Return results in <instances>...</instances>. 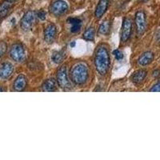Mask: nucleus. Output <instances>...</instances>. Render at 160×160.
Segmentation results:
<instances>
[{"label":"nucleus","mask_w":160,"mask_h":160,"mask_svg":"<svg viewBox=\"0 0 160 160\" xmlns=\"http://www.w3.org/2000/svg\"><path fill=\"white\" fill-rule=\"evenodd\" d=\"M95 67L100 75H105L110 68L111 59L109 52L104 46L98 47L95 53Z\"/></svg>","instance_id":"nucleus-1"},{"label":"nucleus","mask_w":160,"mask_h":160,"mask_svg":"<svg viewBox=\"0 0 160 160\" xmlns=\"http://www.w3.org/2000/svg\"><path fill=\"white\" fill-rule=\"evenodd\" d=\"M89 76V71L87 65L82 62L76 63L71 71V78L75 85H83Z\"/></svg>","instance_id":"nucleus-2"},{"label":"nucleus","mask_w":160,"mask_h":160,"mask_svg":"<svg viewBox=\"0 0 160 160\" xmlns=\"http://www.w3.org/2000/svg\"><path fill=\"white\" fill-rule=\"evenodd\" d=\"M10 57L16 62H22L26 59V51L21 43H15L10 49Z\"/></svg>","instance_id":"nucleus-3"},{"label":"nucleus","mask_w":160,"mask_h":160,"mask_svg":"<svg viewBox=\"0 0 160 160\" xmlns=\"http://www.w3.org/2000/svg\"><path fill=\"white\" fill-rule=\"evenodd\" d=\"M37 15L35 11H28L25 13L20 21V27L22 31H28L31 29L35 22Z\"/></svg>","instance_id":"nucleus-4"},{"label":"nucleus","mask_w":160,"mask_h":160,"mask_svg":"<svg viewBox=\"0 0 160 160\" xmlns=\"http://www.w3.org/2000/svg\"><path fill=\"white\" fill-rule=\"evenodd\" d=\"M57 81L58 86L63 90H68L71 88V82L68 75V69L66 66H62L59 68L57 74Z\"/></svg>","instance_id":"nucleus-5"},{"label":"nucleus","mask_w":160,"mask_h":160,"mask_svg":"<svg viewBox=\"0 0 160 160\" xmlns=\"http://www.w3.org/2000/svg\"><path fill=\"white\" fill-rule=\"evenodd\" d=\"M135 22L137 33L139 35H142L147 29V17L144 11H139L135 14Z\"/></svg>","instance_id":"nucleus-6"},{"label":"nucleus","mask_w":160,"mask_h":160,"mask_svg":"<svg viewBox=\"0 0 160 160\" xmlns=\"http://www.w3.org/2000/svg\"><path fill=\"white\" fill-rule=\"evenodd\" d=\"M50 10L55 16H61L68 11V5L63 0H57L51 4Z\"/></svg>","instance_id":"nucleus-7"},{"label":"nucleus","mask_w":160,"mask_h":160,"mask_svg":"<svg viewBox=\"0 0 160 160\" xmlns=\"http://www.w3.org/2000/svg\"><path fill=\"white\" fill-rule=\"evenodd\" d=\"M132 31V21L131 18H125L122 21V31H121V41L126 42L130 38Z\"/></svg>","instance_id":"nucleus-8"},{"label":"nucleus","mask_w":160,"mask_h":160,"mask_svg":"<svg viewBox=\"0 0 160 160\" xmlns=\"http://www.w3.org/2000/svg\"><path fill=\"white\" fill-rule=\"evenodd\" d=\"M15 71V68L11 62H4L0 64V78L7 80L11 77Z\"/></svg>","instance_id":"nucleus-9"},{"label":"nucleus","mask_w":160,"mask_h":160,"mask_svg":"<svg viewBox=\"0 0 160 160\" xmlns=\"http://www.w3.org/2000/svg\"><path fill=\"white\" fill-rule=\"evenodd\" d=\"M57 35V28L55 24H49L44 31V39L46 42L51 44L54 42Z\"/></svg>","instance_id":"nucleus-10"},{"label":"nucleus","mask_w":160,"mask_h":160,"mask_svg":"<svg viewBox=\"0 0 160 160\" xmlns=\"http://www.w3.org/2000/svg\"><path fill=\"white\" fill-rule=\"evenodd\" d=\"M27 85H28V79L25 75H19L15 78L13 84V88L15 91H22L26 89Z\"/></svg>","instance_id":"nucleus-11"},{"label":"nucleus","mask_w":160,"mask_h":160,"mask_svg":"<svg viewBox=\"0 0 160 160\" xmlns=\"http://www.w3.org/2000/svg\"><path fill=\"white\" fill-rule=\"evenodd\" d=\"M109 5V0H99L95 9V15L97 18H100L105 14Z\"/></svg>","instance_id":"nucleus-12"},{"label":"nucleus","mask_w":160,"mask_h":160,"mask_svg":"<svg viewBox=\"0 0 160 160\" xmlns=\"http://www.w3.org/2000/svg\"><path fill=\"white\" fill-rule=\"evenodd\" d=\"M148 75V72L146 70H138V71H135L131 76V81L135 84H140L143 82V80L145 79L146 77Z\"/></svg>","instance_id":"nucleus-13"},{"label":"nucleus","mask_w":160,"mask_h":160,"mask_svg":"<svg viewBox=\"0 0 160 160\" xmlns=\"http://www.w3.org/2000/svg\"><path fill=\"white\" fill-rule=\"evenodd\" d=\"M153 60H154V54L151 51H147L138 58V63L143 67V66L149 65L152 62Z\"/></svg>","instance_id":"nucleus-14"},{"label":"nucleus","mask_w":160,"mask_h":160,"mask_svg":"<svg viewBox=\"0 0 160 160\" xmlns=\"http://www.w3.org/2000/svg\"><path fill=\"white\" fill-rule=\"evenodd\" d=\"M56 81L54 78H48L42 84V91L45 92H53L56 91Z\"/></svg>","instance_id":"nucleus-15"},{"label":"nucleus","mask_w":160,"mask_h":160,"mask_svg":"<svg viewBox=\"0 0 160 160\" xmlns=\"http://www.w3.org/2000/svg\"><path fill=\"white\" fill-rule=\"evenodd\" d=\"M13 8V2L5 0L0 3V17L2 18L8 16Z\"/></svg>","instance_id":"nucleus-16"},{"label":"nucleus","mask_w":160,"mask_h":160,"mask_svg":"<svg viewBox=\"0 0 160 160\" xmlns=\"http://www.w3.org/2000/svg\"><path fill=\"white\" fill-rule=\"evenodd\" d=\"M68 22L71 25V31L72 33L78 32L82 28V20L78 18H70Z\"/></svg>","instance_id":"nucleus-17"},{"label":"nucleus","mask_w":160,"mask_h":160,"mask_svg":"<svg viewBox=\"0 0 160 160\" xmlns=\"http://www.w3.org/2000/svg\"><path fill=\"white\" fill-rule=\"evenodd\" d=\"M65 58V52L63 51H55L53 52L51 59L55 63L59 64L63 61Z\"/></svg>","instance_id":"nucleus-18"},{"label":"nucleus","mask_w":160,"mask_h":160,"mask_svg":"<svg viewBox=\"0 0 160 160\" xmlns=\"http://www.w3.org/2000/svg\"><path fill=\"white\" fill-rule=\"evenodd\" d=\"M95 30L93 27H90L86 30L83 34V38L88 41H92L95 38Z\"/></svg>","instance_id":"nucleus-19"},{"label":"nucleus","mask_w":160,"mask_h":160,"mask_svg":"<svg viewBox=\"0 0 160 160\" xmlns=\"http://www.w3.org/2000/svg\"><path fill=\"white\" fill-rule=\"evenodd\" d=\"M110 22L109 21H104L103 22L101 23L98 28V33L100 35H108L110 31Z\"/></svg>","instance_id":"nucleus-20"},{"label":"nucleus","mask_w":160,"mask_h":160,"mask_svg":"<svg viewBox=\"0 0 160 160\" xmlns=\"http://www.w3.org/2000/svg\"><path fill=\"white\" fill-rule=\"evenodd\" d=\"M8 51V45L5 42H0V58L5 55L6 52Z\"/></svg>","instance_id":"nucleus-21"},{"label":"nucleus","mask_w":160,"mask_h":160,"mask_svg":"<svg viewBox=\"0 0 160 160\" xmlns=\"http://www.w3.org/2000/svg\"><path fill=\"white\" fill-rule=\"evenodd\" d=\"M113 55H115V58H116L117 60H121L122 58H123V54H122L119 50H115V51H114Z\"/></svg>","instance_id":"nucleus-22"},{"label":"nucleus","mask_w":160,"mask_h":160,"mask_svg":"<svg viewBox=\"0 0 160 160\" xmlns=\"http://www.w3.org/2000/svg\"><path fill=\"white\" fill-rule=\"evenodd\" d=\"M37 17L39 18L40 20H45L46 19V16H47V14H46V11H43V10H41V11H38V13H36Z\"/></svg>","instance_id":"nucleus-23"},{"label":"nucleus","mask_w":160,"mask_h":160,"mask_svg":"<svg viewBox=\"0 0 160 160\" xmlns=\"http://www.w3.org/2000/svg\"><path fill=\"white\" fill-rule=\"evenodd\" d=\"M150 91H151V92H160V82H157L155 85L153 86Z\"/></svg>","instance_id":"nucleus-24"},{"label":"nucleus","mask_w":160,"mask_h":160,"mask_svg":"<svg viewBox=\"0 0 160 160\" xmlns=\"http://www.w3.org/2000/svg\"><path fill=\"white\" fill-rule=\"evenodd\" d=\"M158 73H159V71H154V73H153V74H154V75H154V76H155V77L158 76Z\"/></svg>","instance_id":"nucleus-25"},{"label":"nucleus","mask_w":160,"mask_h":160,"mask_svg":"<svg viewBox=\"0 0 160 160\" xmlns=\"http://www.w3.org/2000/svg\"><path fill=\"white\" fill-rule=\"evenodd\" d=\"M2 91H5V90L2 88V87H1V86H0V92H2Z\"/></svg>","instance_id":"nucleus-26"},{"label":"nucleus","mask_w":160,"mask_h":160,"mask_svg":"<svg viewBox=\"0 0 160 160\" xmlns=\"http://www.w3.org/2000/svg\"><path fill=\"white\" fill-rule=\"evenodd\" d=\"M8 1H9V2H17V1H18V0H8Z\"/></svg>","instance_id":"nucleus-27"},{"label":"nucleus","mask_w":160,"mask_h":160,"mask_svg":"<svg viewBox=\"0 0 160 160\" xmlns=\"http://www.w3.org/2000/svg\"><path fill=\"white\" fill-rule=\"evenodd\" d=\"M2 18H1V17H0V22H1V20H2Z\"/></svg>","instance_id":"nucleus-28"}]
</instances>
